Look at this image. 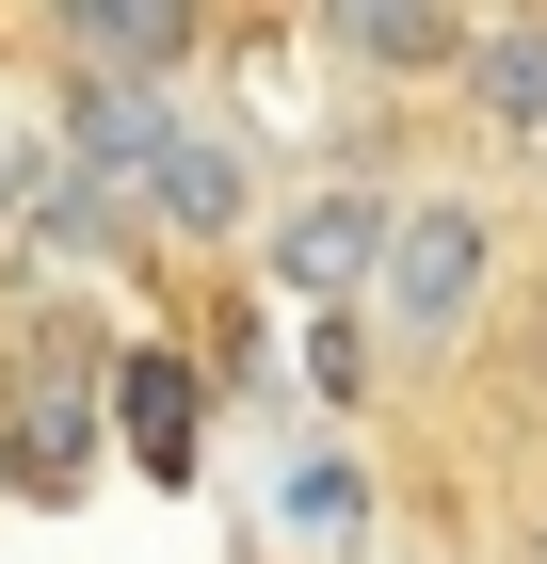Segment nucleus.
Segmentation results:
<instances>
[{
  "mask_svg": "<svg viewBox=\"0 0 547 564\" xmlns=\"http://www.w3.org/2000/svg\"><path fill=\"white\" fill-rule=\"evenodd\" d=\"M483 259H500V226L467 210V194H403V226H386V259H371V323H386V355L467 339V306H483Z\"/></svg>",
  "mask_w": 547,
  "mask_h": 564,
  "instance_id": "f257e3e1",
  "label": "nucleus"
},
{
  "mask_svg": "<svg viewBox=\"0 0 547 564\" xmlns=\"http://www.w3.org/2000/svg\"><path fill=\"white\" fill-rule=\"evenodd\" d=\"M386 226H403V194L386 177H322V194H291L274 210V291H306V306H338V291H371V259H386Z\"/></svg>",
  "mask_w": 547,
  "mask_h": 564,
  "instance_id": "f03ea898",
  "label": "nucleus"
},
{
  "mask_svg": "<svg viewBox=\"0 0 547 564\" xmlns=\"http://www.w3.org/2000/svg\"><path fill=\"white\" fill-rule=\"evenodd\" d=\"M48 48L97 97H162V65H194V17L177 0H81V17H48Z\"/></svg>",
  "mask_w": 547,
  "mask_h": 564,
  "instance_id": "7ed1b4c3",
  "label": "nucleus"
},
{
  "mask_svg": "<svg viewBox=\"0 0 547 564\" xmlns=\"http://www.w3.org/2000/svg\"><path fill=\"white\" fill-rule=\"evenodd\" d=\"M113 210L177 226V242H242V162H226L210 130H162V145H145V177H129Z\"/></svg>",
  "mask_w": 547,
  "mask_h": 564,
  "instance_id": "20e7f679",
  "label": "nucleus"
},
{
  "mask_svg": "<svg viewBox=\"0 0 547 564\" xmlns=\"http://www.w3.org/2000/svg\"><path fill=\"white\" fill-rule=\"evenodd\" d=\"M467 97L500 130H547V17H467Z\"/></svg>",
  "mask_w": 547,
  "mask_h": 564,
  "instance_id": "39448f33",
  "label": "nucleus"
},
{
  "mask_svg": "<svg viewBox=\"0 0 547 564\" xmlns=\"http://www.w3.org/2000/svg\"><path fill=\"white\" fill-rule=\"evenodd\" d=\"M338 48L386 65V82H419V65H467V17H338Z\"/></svg>",
  "mask_w": 547,
  "mask_h": 564,
  "instance_id": "423d86ee",
  "label": "nucleus"
},
{
  "mask_svg": "<svg viewBox=\"0 0 547 564\" xmlns=\"http://www.w3.org/2000/svg\"><path fill=\"white\" fill-rule=\"evenodd\" d=\"M354 500H371L354 468H306V484H291V517H306V532H354Z\"/></svg>",
  "mask_w": 547,
  "mask_h": 564,
  "instance_id": "0eeeda50",
  "label": "nucleus"
}]
</instances>
